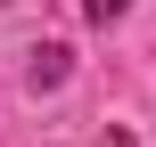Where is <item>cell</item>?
<instances>
[{
    "instance_id": "obj_2",
    "label": "cell",
    "mask_w": 156,
    "mask_h": 147,
    "mask_svg": "<svg viewBox=\"0 0 156 147\" xmlns=\"http://www.w3.org/2000/svg\"><path fill=\"white\" fill-rule=\"evenodd\" d=\"M99 147H132V139H123V131H107V139H99Z\"/></svg>"
},
{
    "instance_id": "obj_1",
    "label": "cell",
    "mask_w": 156,
    "mask_h": 147,
    "mask_svg": "<svg viewBox=\"0 0 156 147\" xmlns=\"http://www.w3.org/2000/svg\"><path fill=\"white\" fill-rule=\"evenodd\" d=\"M82 8H90V16H99V25H107V16H123V8H132V0H82Z\"/></svg>"
}]
</instances>
